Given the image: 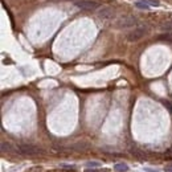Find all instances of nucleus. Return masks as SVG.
Masks as SVG:
<instances>
[{
    "mask_svg": "<svg viewBox=\"0 0 172 172\" xmlns=\"http://www.w3.org/2000/svg\"><path fill=\"white\" fill-rule=\"evenodd\" d=\"M17 152L21 153V155H25V156H35V155L44 153L45 151L41 150L40 147H36V146H32V144H21L17 147Z\"/></svg>",
    "mask_w": 172,
    "mask_h": 172,
    "instance_id": "obj_1",
    "label": "nucleus"
},
{
    "mask_svg": "<svg viewBox=\"0 0 172 172\" xmlns=\"http://www.w3.org/2000/svg\"><path fill=\"white\" fill-rule=\"evenodd\" d=\"M137 24H138V20H137V17H134V16H122L116 20V27L120 28V29L122 28H131Z\"/></svg>",
    "mask_w": 172,
    "mask_h": 172,
    "instance_id": "obj_2",
    "label": "nucleus"
},
{
    "mask_svg": "<svg viewBox=\"0 0 172 172\" xmlns=\"http://www.w3.org/2000/svg\"><path fill=\"white\" fill-rule=\"evenodd\" d=\"M74 4L78 8L85 9V11H94L99 7V4L97 2H94V0H76Z\"/></svg>",
    "mask_w": 172,
    "mask_h": 172,
    "instance_id": "obj_3",
    "label": "nucleus"
},
{
    "mask_svg": "<svg viewBox=\"0 0 172 172\" xmlns=\"http://www.w3.org/2000/svg\"><path fill=\"white\" fill-rule=\"evenodd\" d=\"M147 33V29L143 28V27H138L135 28L134 31H131L129 35H127V40H129L130 42H135V41H139L143 36Z\"/></svg>",
    "mask_w": 172,
    "mask_h": 172,
    "instance_id": "obj_4",
    "label": "nucleus"
},
{
    "mask_svg": "<svg viewBox=\"0 0 172 172\" xmlns=\"http://www.w3.org/2000/svg\"><path fill=\"white\" fill-rule=\"evenodd\" d=\"M113 13H114V11H113L110 7H102L98 11V17L99 19H110L113 16Z\"/></svg>",
    "mask_w": 172,
    "mask_h": 172,
    "instance_id": "obj_5",
    "label": "nucleus"
},
{
    "mask_svg": "<svg viewBox=\"0 0 172 172\" xmlns=\"http://www.w3.org/2000/svg\"><path fill=\"white\" fill-rule=\"evenodd\" d=\"M87 148H89V144L85 143V142H82V143H76L70 147V150H74V151H86Z\"/></svg>",
    "mask_w": 172,
    "mask_h": 172,
    "instance_id": "obj_6",
    "label": "nucleus"
},
{
    "mask_svg": "<svg viewBox=\"0 0 172 172\" xmlns=\"http://www.w3.org/2000/svg\"><path fill=\"white\" fill-rule=\"evenodd\" d=\"M114 168L116 172H127L129 171V166H127L126 163H118V164H115Z\"/></svg>",
    "mask_w": 172,
    "mask_h": 172,
    "instance_id": "obj_7",
    "label": "nucleus"
},
{
    "mask_svg": "<svg viewBox=\"0 0 172 172\" xmlns=\"http://www.w3.org/2000/svg\"><path fill=\"white\" fill-rule=\"evenodd\" d=\"M162 31H166V32H170L172 31V19L171 20H167V21H164V23L162 24Z\"/></svg>",
    "mask_w": 172,
    "mask_h": 172,
    "instance_id": "obj_8",
    "label": "nucleus"
},
{
    "mask_svg": "<svg viewBox=\"0 0 172 172\" xmlns=\"http://www.w3.org/2000/svg\"><path fill=\"white\" fill-rule=\"evenodd\" d=\"M0 148H2V152H13L12 146H11L9 143H7V142H3Z\"/></svg>",
    "mask_w": 172,
    "mask_h": 172,
    "instance_id": "obj_9",
    "label": "nucleus"
},
{
    "mask_svg": "<svg viewBox=\"0 0 172 172\" xmlns=\"http://www.w3.org/2000/svg\"><path fill=\"white\" fill-rule=\"evenodd\" d=\"M135 7L139 8V9H150V5L146 4L144 2H137L135 3Z\"/></svg>",
    "mask_w": 172,
    "mask_h": 172,
    "instance_id": "obj_10",
    "label": "nucleus"
},
{
    "mask_svg": "<svg viewBox=\"0 0 172 172\" xmlns=\"http://www.w3.org/2000/svg\"><path fill=\"white\" fill-rule=\"evenodd\" d=\"M140 2H144L146 4H148L150 7H158L159 5V0H140Z\"/></svg>",
    "mask_w": 172,
    "mask_h": 172,
    "instance_id": "obj_11",
    "label": "nucleus"
},
{
    "mask_svg": "<svg viewBox=\"0 0 172 172\" xmlns=\"http://www.w3.org/2000/svg\"><path fill=\"white\" fill-rule=\"evenodd\" d=\"M131 152H133L135 156H138V158H144V152L140 151V150H138V148H133Z\"/></svg>",
    "mask_w": 172,
    "mask_h": 172,
    "instance_id": "obj_12",
    "label": "nucleus"
},
{
    "mask_svg": "<svg viewBox=\"0 0 172 172\" xmlns=\"http://www.w3.org/2000/svg\"><path fill=\"white\" fill-rule=\"evenodd\" d=\"M93 166H97V167H99L101 164L98 163V162H89V163H87V167H93Z\"/></svg>",
    "mask_w": 172,
    "mask_h": 172,
    "instance_id": "obj_13",
    "label": "nucleus"
},
{
    "mask_svg": "<svg viewBox=\"0 0 172 172\" xmlns=\"http://www.w3.org/2000/svg\"><path fill=\"white\" fill-rule=\"evenodd\" d=\"M164 171L166 172H172V164H168L167 167H164Z\"/></svg>",
    "mask_w": 172,
    "mask_h": 172,
    "instance_id": "obj_14",
    "label": "nucleus"
},
{
    "mask_svg": "<svg viewBox=\"0 0 172 172\" xmlns=\"http://www.w3.org/2000/svg\"><path fill=\"white\" fill-rule=\"evenodd\" d=\"M85 172H98V171H96V170H90V168H89V170H85Z\"/></svg>",
    "mask_w": 172,
    "mask_h": 172,
    "instance_id": "obj_15",
    "label": "nucleus"
},
{
    "mask_svg": "<svg viewBox=\"0 0 172 172\" xmlns=\"http://www.w3.org/2000/svg\"><path fill=\"white\" fill-rule=\"evenodd\" d=\"M48 172H58V171H54V170H52V171H48Z\"/></svg>",
    "mask_w": 172,
    "mask_h": 172,
    "instance_id": "obj_16",
    "label": "nucleus"
},
{
    "mask_svg": "<svg viewBox=\"0 0 172 172\" xmlns=\"http://www.w3.org/2000/svg\"><path fill=\"white\" fill-rule=\"evenodd\" d=\"M101 172H107V171H101Z\"/></svg>",
    "mask_w": 172,
    "mask_h": 172,
    "instance_id": "obj_17",
    "label": "nucleus"
}]
</instances>
